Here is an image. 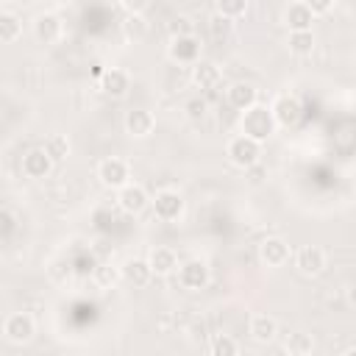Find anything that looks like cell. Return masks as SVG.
Listing matches in <instances>:
<instances>
[{
	"label": "cell",
	"mask_w": 356,
	"mask_h": 356,
	"mask_svg": "<svg viewBox=\"0 0 356 356\" xmlns=\"http://www.w3.org/2000/svg\"><path fill=\"white\" fill-rule=\"evenodd\" d=\"M3 334H6V339L22 345V342H28V339L36 334V323H33L31 314L14 312V314H8V317L3 320Z\"/></svg>",
	"instance_id": "obj_4"
},
{
	"label": "cell",
	"mask_w": 356,
	"mask_h": 356,
	"mask_svg": "<svg viewBox=\"0 0 356 356\" xmlns=\"http://www.w3.org/2000/svg\"><path fill=\"white\" fill-rule=\"evenodd\" d=\"M147 264H150L153 275H170L178 267V256L172 248H153L147 256Z\"/></svg>",
	"instance_id": "obj_19"
},
{
	"label": "cell",
	"mask_w": 356,
	"mask_h": 356,
	"mask_svg": "<svg viewBox=\"0 0 356 356\" xmlns=\"http://www.w3.org/2000/svg\"><path fill=\"white\" fill-rule=\"evenodd\" d=\"M120 278H125V281L134 284V286H147L150 278H153V270H150L147 259H128V261L120 267Z\"/></svg>",
	"instance_id": "obj_15"
},
{
	"label": "cell",
	"mask_w": 356,
	"mask_h": 356,
	"mask_svg": "<svg viewBox=\"0 0 356 356\" xmlns=\"http://www.w3.org/2000/svg\"><path fill=\"white\" fill-rule=\"evenodd\" d=\"M236 350H239V345H236L231 337H225V334L214 337V342H211V353H214V356H234Z\"/></svg>",
	"instance_id": "obj_30"
},
{
	"label": "cell",
	"mask_w": 356,
	"mask_h": 356,
	"mask_svg": "<svg viewBox=\"0 0 356 356\" xmlns=\"http://www.w3.org/2000/svg\"><path fill=\"white\" fill-rule=\"evenodd\" d=\"M117 203H120L122 211H128V214H139V211L150 203V197H147V192H145L142 184H131V181H128L125 186L117 189Z\"/></svg>",
	"instance_id": "obj_8"
},
{
	"label": "cell",
	"mask_w": 356,
	"mask_h": 356,
	"mask_svg": "<svg viewBox=\"0 0 356 356\" xmlns=\"http://www.w3.org/2000/svg\"><path fill=\"white\" fill-rule=\"evenodd\" d=\"M167 53H170V58L175 64H195L200 58V44H197L195 33H189V36H172Z\"/></svg>",
	"instance_id": "obj_6"
},
{
	"label": "cell",
	"mask_w": 356,
	"mask_h": 356,
	"mask_svg": "<svg viewBox=\"0 0 356 356\" xmlns=\"http://www.w3.org/2000/svg\"><path fill=\"white\" fill-rule=\"evenodd\" d=\"M33 33H36L39 42L50 44V42H58V39H61L64 25H61V19H58L56 14H39L36 22H33Z\"/></svg>",
	"instance_id": "obj_16"
},
{
	"label": "cell",
	"mask_w": 356,
	"mask_h": 356,
	"mask_svg": "<svg viewBox=\"0 0 356 356\" xmlns=\"http://www.w3.org/2000/svg\"><path fill=\"white\" fill-rule=\"evenodd\" d=\"M206 108H209V106H206L203 97H192V100L186 103V117H189V120H203V117H206Z\"/></svg>",
	"instance_id": "obj_32"
},
{
	"label": "cell",
	"mask_w": 356,
	"mask_h": 356,
	"mask_svg": "<svg viewBox=\"0 0 356 356\" xmlns=\"http://www.w3.org/2000/svg\"><path fill=\"white\" fill-rule=\"evenodd\" d=\"M92 278H95V284H97V286L108 289V286H114V281L120 278V270H117V267H111V264H97V267L92 270Z\"/></svg>",
	"instance_id": "obj_27"
},
{
	"label": "cell",
	"mask_w": 356,
	"mask_h": 356,
	"mask_svg": "<svg viewBox=\"0 0 356 356\" xmlns=\"http://www.w3.org/2000/svg\"><path fill=\"white\" fill-rule=\"evenodd\" d=\"M286 44L295 56H309L314 50V33L312 31H289Z\"/></svg>",
	"instance_id": "obj_22"
},
{
	"label": "cell",
	"mask_w": 356,
	"mask_h": 356,
	"mask_svg": "<svg viewBox=\"0 0 356 356\" xmlns=\"http://www.w3.org/2000/svg\"><path fill=\"white\" fill-rule=\"evenodd\" d=\"M270 114H273L275 125L292 128V125L300 122V117H303V106H300V100H298L295 95H278L275 103L270 106Z\"/></svg>",
	"instance_id": "obj_3"
},
{
	"label": "cell",
	"mask_w": 356,
	"mask_h": 356,
	"mask_svg": "<svg viewBox=\"0 0 356 356\" xmlns=\"http://www.w3.org/2000/svg\"><path fill=\"white\" fill-rule=\"evenodd\" d=\"M300 3H303L314 17H317V14H328V11L334 8V0H300Z\"/></svg>",
	"instance_id": "obj_33"
},
{
	"label": "cell",
	"mask_w": 356,
	"mask_h": 356,
	"mask_svg": "<svg viewBox=\"0 0 356 356\" xmlns=\"http://www.w3.org/2000/svg\"><path fill=\"white\" fill-rule=\"evenodd\" d=\"M178 281H181V286H186V289H203L206 281H209V267H206L200 259H189V261L181 264Z\"/></svg>",
	"instance_id": "obj_11"
},
{
	"label": "cell",
	"mask_w": 356,
	"mask_h": 356,
	"mask_svg": "<svg viewBox=\"0 0 356 356\" xmlns=\"http://www.w3.org/2000/svg\"><path fill=\"white\" fill-rule=\"evenodd\" d=\"M53 167V159L44 153V147H36V150H28L22 156V172L28 178H44Z\"/></svg>",
	"instance_id": "obj_14"
},
{
	"label": "cell",
	"mask_w": 356,
	"mask_h": 356,
	"mask_svg": "<svg viewBox=\"0 0 356 356\" xmlns=\"http://www.w3.org/2000/svg\"><path fill=\"white\" fill-rule=\"evenodd\" d=\"M181 211H184V197H181L178 192L164 189V192H159V195L153 197V214H156L159 220L172 222V220L181 217Z\"/></svg>",
	"instance_id": "obj_7"
},
{
	"label": "cell",
	"mask_w": 356,
	"mask_h": 356,
	"mask_svg": "<svg viewBox=\"0 0 356 356\" xmlns=\"http://www.w3.org/2000/svg\"><path fill=\"white\" fill-rule=\"evenodd\" d=\"M120 3H122V8H125L128 14H142L150 0H120Z\"/></svg>",
	"instance_id": "obj_34"
},
{
	"label": "cell",
	"mask_w": 356,
	"mask_h": 356,
	"mask_svg": "<svg viewBox=\"0 0 356 356\" xmlns=\"http://www.w3.org/2000/svg\"><path fill=\"white\" fill-rule=\"evenodd\" d=\"M170 33L172 36H189V33H195V25L189 22V17H175L170 22Z\"/></svg>",
	"instance_id": "obj_31"
},
{
	"label": "cell",
	"mask_w": 356,
	"mask_h": 356,
	"mask_svg": "<svg viewBox=\"0 0 356 356\" xmlns=\"http://www.w3.org/2000/svg\"><path fill=\"white\" fill-rule=\"evenodd\" d=\"M231 31H234V19L222 17L220 11L209 17V33H211V39H217V42H220V39H225Z\"/></svg>",
	"instance_id": "obj_26"
},
{
	"label": "cell",
	"mask_w": 356,
	"mask_h": 356,
	"mask_svg": "<svg viewBox=\"0 0 356 356\" xmlns=\"http://www.w3.org/2000/svg\"><path fill=\"white\" fill-rule=\"evenodd\" d=\"M44 153L53 159V164H56V161H64V159L70 156V142H67V136L50 134V136L44 139Z\"/></svg>",
	"instance_id": "obj_23"
},
{
	"label": "cell",
	"mask_w": 356,
	"mask_h": 356,
	"mask_svg": "<svg viewBox=\"0 0 356 356\" xmlns=\"http://www.w3.org/2000/svg\"><path fill=\"white\" fill-rule=\"evenodd\" d=\"M217 11L228 19H236L248 11V0H217Z\"/></svg>",
	"instance_id": "obj_29"
},
{
	"label": "cell",
	"mask_w": 356,
	"mask_h": 356,
	"mask_svg": "<svg viewBox=\"0 0 356 356\" xmlns=\"http://www.w3.org/2000/svg\"><path fill=\"white\" fill-rule=\"evenodd\" d=\"M22 31V22L11 11H0V42H14Z\"/></svg>",
	"instance_id": "obj_25"
},
{
	"label": "cell",
	"mask_w": 356,
	"mask_h": 356,
	"mask_svg": "<svg viewBox=\"0 0 356 356\" xmlns=\"http://www.w3.org/2000/svg\"><path fill=\"white\" fill-rule=\"evenodd\" d=\"M295 267H298L303 275H320L323 267H325V253H323V248H317V245H303V248L295 253Z\"/></svg>",
	"instance_id": "obj_10"
},
{
	"label": "cell",
	"mask_w": 356,
	"mask_h": 356,
	"mask_svg": "<svg viewBox=\"0 0 356 356\" xmlns=\"http://www.w3.org/2000/svg\"><path fill=\"white\" fill-rule=\"evenodd\" d=\"M225 156L231 159V164H234V167L248 170L250 164H256V161H259V156H261V142H256V139H250V136L239 134V136H234V139L228 142Z\"/></svg>",
	"instance_id": "obj_2"
},
{
	"label": "cell",
	"mask_w": 356,
	"mask_h": 356,
	"mask_svg": "<svg viewBox=\"0 0 356 356\" xmlns=\"http://www.w3.org/2000/svg\"><path fill=\"white\" fill-rule=\"evenodd\" d=\"M192 83L200 86V89H211V86H217V83H220V67H217L214 61H203V58H197V61L192 64Z\"/></svg>",
	"instance_id": "obj_17"
},
{
	"label": "cell",
	"mask_w": 356,
	"mask_h": 356,
	"mask_svg": "<svg viewBox=\"0 0 356 356\" xmlns=\"http://www.w3.org/2000/svg\"><path fill=\"white\" fill-rule=\"evenodd\" d=\"M128 86H131V78H128L125 70L111 67V70L100 72V89H103L108 97H122V95L128 92Z\"/></svg>",
	"instance_id": "obj_13"
},
{
	"label": "cell",
	"mask_w": 356,
	"mask_h": 356,
	"mask_svg": "<svg viewBox=\"0 0 356 356\" xmlns=\"http://www.w3.org/2000/svg\"><path fill=\"white\" fill-rule=\"evenodd\" d=\"M284 22L289 31H312V22H314V14L303 6V3H292L284 14Z\"/></svg>",
	"instance_id": "obj_21"
},
{
	"label": "cell",
	"mask_w": 356,
	"mask_h": 356,
	"mask_svg": "<svg viewBox=\"0 0 356 356\" xmlns=\"http://www.w3.org/2000/svg\"><path fill=\"white\" fill-rule=\"evenodd\" d=\"M259 256L267 267H281L286 259H289V245L281 239V236H267L259 248Z\"/></svg>",
	"instance_id": "obj_12"
},
{
	"label": "cell",
	"mask_w": 356,
	"mask_h": 356,
	"mask_svg": "<svg viewBox=\"0 0 356 356\" xmlns=\"http://www.w3.org/2000/svg\"><path fill=\"white\" fill-rule=\"evenodd\" d=\"M248 331H250V337H253L256 342H273L275 334H278V323H275V317H270V314H253Z\"/></svg>",
	"instance_id": "obj_20"
},
{
	"label": "cell",
	"mask_w": 356,
	"mask_h": 356,
	"mask_svg": "<svg viewBox=\"0 0 356 356\" xmlns=\"http://www.w3.org/2000/svg\"><path fill=\"white\" fill-rule=\"evenodd\" d=\"M228 103L236 108V111H245V108H250L253 103H259V92H256V86L253 83H231L228 86Z\"/></svg>",
	"instance_id": "obj_18"
},
{
	"label": "cell",
	"mask_w": 356,
	"mask_h": 356,
	"mask_svg": "<svg viewBox=\"0 0 356 356\" xmlns=\"http://www.w3.org/2000/svg\"><path fill=\"white\" fill-rule=\"evenodd\" d=\"M239 125H242V134L250 136V139H256V142L270 139L273 131H275V120H273L270 108L267 106H259V103H253L250 108L242 111V122Z\"/></svg>",
	"instance_id": "obj_1"
},
{
	"label": "cell",
	"mask_w": 356,
	"mask_h": 356,
	"mask_svg": "<svg viewBox=\"0 0 356 356\" xmlns=\"http://www.w3.org/2000/svg\"><path fill=\"white\" fill-rule=\"evenodd\" d=\"M284 348H286L289 353H312L314 342H312V337H309V334L295 331V334H289V339L284 342Z\"/></svg>",
	"instance_id": "obj_28"
},
{
	"label": "cell",
	"mask_w": 356,
	"mask_h": 356,
	"mask_svg": "<svg viewBox=\"0 0 356 356\" xmlns=\"http://www.w3.org/2000/svg\"><path fill=\"white\" fill-rule=\"evenodd\" d=\"M122 33L125 39H134V42H142L147 36V22L142 14H128L125 22H122Z\"/></svg>",
	"instance_id": "obj_24"
},
{
	"label": "cell",
	"mask_w": 356,
	"mask_h": 356,
	"mask_svg": "<svg viewBox=\"0 0 356 356\" xmlns=\"http://www.w3.org/2000/svg\"><path fill=\"white\" fill-rule=\"evenodd\" d=\"M97 178H100L103 186H108V189H120V186L128 184L131 172H128V164H125L122 159L108 156V159L100 161V167H97Z\"/></svg>",
	"instance_id": "obj_5"
},
{
	"label": "cell",
	"mask_w": 356,
	"mask_h": 356,
	"mask_svg": "<svg viewBox=\"0 0 356 356\" xmlns=\"http://www.w3.org/2000/svg\"><path fill=\"white\" fill-rule=\"evenodd\" d=\"M156 128V117L147 111V108H131L125 114V134L134 136V139H145L150 136Z\"/></svg>",
	"instance_id": "obj_9"
}]
</instances>
